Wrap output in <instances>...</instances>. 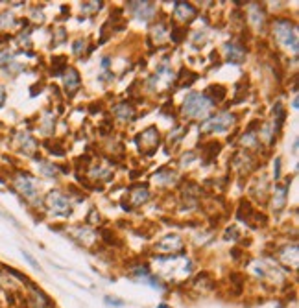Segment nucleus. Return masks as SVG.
Wrapping results in <instances>:
<instances>
[{
    "mask_svg": "<svg viewBox=\"0 0 299 308\" xmlns=\"http://www.w3.org/2000/svg\"><path fill=\"white\" fill-rule=\"evenodd\" d=\"M155 273L168 280L187 279L192 273V262L185 255H174V257H155Z\"/></svg>",
    "mask_w": 299,
    "mask_h": 308,
    "instance_id": "obj_1",
    "label": "nucleus"
},
{
    "mask_svg": "<svg viewBox=\"0 0 299 308\" xmlns=\"http://www.w3.org/2000/svg\"><path fill=\"white\" fill-rule=\"evenodd\" d=\"M213 109V102L201 93H190L183 102V114L188 118H205Z\"/></svg>",
    "mask_w": 299,
    "mask_h": 308,
    "instance_id": "obj_2",
    "label": "nucleus"
},
{
    "mask_svg": "<svg viewBox=\"0 0 299 308\" xmlns=\"http://www.w3.org/2000/svg\"><path fill=\"white\" fill-rule=\"evenodd\" d=\"M273 32L277 35V41L281 45H284L286 48H290L294 54H298V35H296V30L294 24L288 19H277L273 24Z\"/></svg>",
    "mask_w": 299,
    "mask_h": 308,
    "instance_id": "obj_3",
    "label": "nucleus"
},
{
    "mask_svg": "<svg viewBox=\"0 0 299 308\" xmlns=\"http://www.w3.org/2000/svg\"><path fill=\"white\" fill-rule=\"evenodd\" d=\"M159 142H161L159 131H157L155 126H150L148 130H144L139 137H137V146H139L140 151L146 153V155H151V153L157 149Z\"/></svg>",
    "mask_w": 299,
    "mask_h": 308,
    "instance_id": "obj_4",
    "label": "nucleus"
},
{
    "mask_svg": "<svg viewBox=\"0 0 299 308\" xmlns=\"http://www.w3.org/2000/svg\"><path fill=\"white\" fill-rule=\"evenodd\" d=\"M236 122V116L231 113H222L215 118H211L209 122L203 124V131L205 133H224Z\"/></svg>",
    "mask_w": 299,
    "mask_h": 308,
    "instance_id": "obj_5",
    "label": "nucleus"
},
{
    "mask_svg": "<svg viewBox=\"0 0 299 308\" xmlns=\"http://www.w3.org/2000/svg\"><path fill=\"white\" fill-rule=\"evenodd\" d=\"M47 205L48 209L57 216H68L72 212V209L68 205V199L59 192H50L47 197Z\"/></svg>",
    "mask_w": 299,
    "mask_h": 308,
    "instance_id": "obj_6",
    "label": "nucleus"
},
{
    "mask_svg": "<svg viewBox=\"0 0 299 308\" xmlns=\"http://www.w3.org/2000/svg\"><path fill=\"white\" fill-rule=\"evenodd\" d=\"M155 249L161 253H178L183 249V240H181V236H178V234H170V236L163 238L155 245Z\"/></svg>",
    "mask_w": 299,
    "mask_h": 308,
    "instance_id": "obj_7",
    "label": "nucleus"
},
{
    "mask_svg": "<svg viewBox=\"0 0 299 308\" xmlns=\"http://www.w3.org/2000/svg\"><path fill=\"white\" fill-rule=\"evenodd\" d=\"M196 8L192 4H187V2H176V8H174V17L181 22H192V19L196 17Z\"/></svg>",
    "mask_w": 299,
    "mask_h": 308,
    "instance_id": "obj_8",
    "label": "nucleus"
},
{
    "mask_svg": "<svg viewBox=\"0 0 299 308\" xmlns=\"http://www.w3.org/2000/svg\"><path fill=\"white\" fill-rule=\"evenodd\" d=\"M192 286L196 290H201L203 293L205 292H211V290H215L216 282L213 279V275L211 273H207V271H201V273H198L196 279L192 280Z\"/></svg>",
    "mask_w": 299,
    "mask_h": 308,
    "instance_id": "obj_9",
    "label": "nucleus"
},
{
    "mask_svg": "<svg viewBox=\"0 0 299 308\" xmlns=\"http://www.w3.org/2000/svg\"><path fill=\"white\" fill-rule=\"evenodd\" d=\"M80 85H82V80H80V72L76 70V68H68L65 74V91L68 96H74V93L80 89Z\"/></svg>",
    "mask_w": 299,
    "mask_h": 308,
    "instance_id": "obj_10",
    "label": "nucleus"
},
{
    "mask_svg": "<svg viewBox=\"0 0 299 308\" xmlns=\"http://www.w3.org/2000/svg\"><path fill=\"white\" fill-rule=\"evenodd\" d=\"M15 185H17V188H19L24 196L35 197V194H37V190H35V183H33L28 176H19V178L15 179Z\"/></svg>",
    "mask_w": 299,
    "mask_h": 308,
    "instance_id": "obj_11",
    "label": "nucleus"
},
{
    "mask_svg": "<svg viewBox=\"0 0 299 308\" xmlns=\"http://www.w3.org/2000/svg\"><path fill=\"white\" fill-rule=\"evenodd\" d=\"M281 260L284 262L286 266H292L294 270L298 268V245H286L282 251H281Z\"/></svg>",
    "mask_w": 299,
    "mask_h": 308,
    "instance_id": "obj_12",
    "label": "nucleus"
},
{
    "mask_svg": "<svg viewBox=\"0 0 299 308\" xmlns=\"http://www.w3.org/2000/svg\"><path fill=\"white\" fill-rule=\"evenodd\" d=\"M131 8L137 11V15H139L140 19H144V20L151 19V15H153V11H155L151 2H133Z\"/></svg>",
    "mask_w": 299,
    "mask_h": 308,
    "instance_id": "obj_13",
    "label": "nucleus"
},
{
    "mask_svg": "<svg viewBox=\"0 0 299 308\" xmlns=\"http://www.w3.org/2000/svg\"><path fill=\"white\" fill-rule=\"evenodd\" d=\"M225 48H227V57H229V61L231 63H242L244 59H246V50H244L242 47H238V45H225Z\"/></svg>",
    "mask_w": 299,
    "mask_h": 308,
    "instance_id": "obj_14",
    "label": "nucleus"
},
{
    "mask_svg": "<svg viewBox=\"0 0 299 308\" xmlns=\"http://www.w3.org/2000/svg\"><path fill=\"white\" fill-rule=\"evenodd\" d=\"M288 185H277L275 187V197H273V207H275V211H281L284 203H286V192H288Z\"/></svg>",
    "mask_w": 299,
    "mask_h": 308,
    "instance_id": "obj_15",
    "label": "nucleus"
},
{
    "mask_svg": "<svg viewBox=\"0 0 299 308\" xmlns=\"http://www.w3.org/2000/svg\"><path fill=\"white\" fill-rule=\"evenodd\" d=\"M115 114L122 118V120H133V116H135V109L128 105V103H120L118 107H115Z\"/></svg>",
    "mask_w": 299,
    "mask_h": 308,
    "instance_id": "obj_16",
    "label": "nucleus"
},
{
    "mask_svg": "<svg viewBox=\"0 0 299 308\" xmlns=\"http://www.w3.org/2000/svg\"><path fill=\"white\" fill-rule=\"evenodd\" d=\"M139 194H133V196H131V201H133V205H140V203H144V201H146V199H148V190H146V187L142 188L139 185Z\"/></svg>",
    "mask_w": 299,
    "mask_h": 308,
    "instance_id": "obj_17",
    "label": "nucleus"
},
{
    "mask_svg": "<svg viewBox=\"0 0 299 308\" xmlns=\"http://www.w3.org/2000/svg\"><path fill=\"white\" fill-rule=\"evenodd\" d=\"M103 303H105L107 307H115V308L126 307V303H124V301H120V299H116V297H111V295H105V297H103Z\"/></svg>",
    "mask_w": 299,
    "mask_h": 308,
    "instance_id": "obj_18",
    "label": "nucleus"
},
{
    "mask_svg": "<svg viewBox=\"0 0 299 308\" xmlns=\"http://www.w3.org/2000/svg\"><path fill=\"white\" fill-rule=\"evenodd\" d=\"M22 257L26 259V262H28V264L32 266V268H33V270H35V271H41V266H39V262L35 260V259H33V257H32V255H30L28 251H22Z\"/></svg>",
    "mask_w": 299,
    "mask_h": 308,
    "instance_id": "obj_19",
    "label": "nucleus"
},
{
    "mask_svg": "<svg viewBox=\"0 0 299 308\" xmlns=\"http://www.w3.org/2000/svg\"><path fill=\"white\" fill-rule=\"evenodd\" d=\"M102 8V2H91V4H82V11L89 13V11H98Z\"/></svg>",
    "mask_w": 299,
    "mask_h": 308,
    "instance_id": "obj_20",
    "label": "nucleus"
},
{
    "mask_svg": "<svg viewBox=\"0 0 299 308\" xmlns=\"http://www.w3.org/2000/svg\"><path fill=\"white\" fill-rule=\"evenodd\" d=\"M181 33H185V30L176 28V30H172V35H170V37H172L174 43H181V41H183V35H181Z\"/></svg>",
    "mask_w": 299,
    "mask_h": 308,
    "instance_id": "obj_21",
    "label": "nucleus"
},
{
    "mask_svg": "<svg viewBox=\"0 0 299 308\" xmlns=\"http://www.w3.org/2000/svg\"><path fill=\"white\" fill-rule=\"evenodd\" d=\"M229 236H231V240H236V238H238V229H236L234 225H231V227H229V229L225 231V234H224V240H227Z\"/></svg>",
    "mask_w": 299,
    "mask_h": 308,
    "instance_id": "obj_22",
    "label": "nucleus"
},
{
    "mask_svg": "<svg viewBox=\"0 0 299 308\" xmlns=\"http://www.w3.org/2000/svg\"><path fill=\"white\" fill-rule=\"evenodd\" d=\"M281 159L279 157H277V159H275V164H273V178H275V181H277V179L281 178Z\"/></svg>",
    "mask_w": 299,
    "mask_h": 308,
    "instance_id": "obj_23",
    "label": "nucleus"
},
{
    "mask_svg": "<svg viewBox=\"0 0 299 308\" xmlns=\"http://www.w3.org/2000/svg\"><path fill=\"white\" fill-rule=\"evenodd\" d=\"M4 102H6V94H4V91H0V107H2Z\"/></svg>",
    "mask_w": 299,
    "mask_h": 308,
    "instance_id": "obj_24",
    "label": "nucleus"
},
{
    "mask_svg": "<svg viewBox=\"0 0 299 308\" xmlns=\"http://www.w3.org/2000/svg\"><path fill=\"white\" fill-rule=\"evenodd\" d=\"M157 308H172L168 305V303H159V305H157Z\"/></svg>",
    "mask_w": 299,
    "mask_h": 308,
    "instance_id": "obj_25",
    "label": "nucleus"
},
{
    "mask_svg": "<svg viewBox=\"0 0 299 308\" xmlns=\"http://www.w3.org/2000/svg\"><path fill=\"white\" fill-rule=\"evenodd\" d=\"M298 96H296V98H294V102H292V107H294V109H298Z\"/></svg>",
    "mask_w": 299,
    "mask_h": 308,
    "instance_id": "obj_26",
    "label": "nucleus"
},
{
    "mask_svg": "<svg viewBox=\"0 0 299 308\" xmlns=\"http://www.w3.org/2000/svg\"><path fill=\"white\" fill-rule=\"evenodd\" d=\"M275 308H284V307H282V305H277V307H275Z\"/></svg>",
    "mask_w": 299,
    "mask_h": 308,
    "instance_id": "obj_27",
    "label": "nucleus"
}]
</instances>
